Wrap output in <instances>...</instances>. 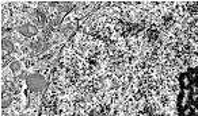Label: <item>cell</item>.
I'll list each match as a JSON object with an SVG mask.
<instances>
[{
    "mask_svg": "<svg viewBox=\"0 0 198 116\" xmlns=\"http://www.w3.org/2000/svg\"><path fill=\"white\" fill-rule=\"evenodd\" d=\"M27 85H29L30 89L39 92V90H42L45 88V80L39 74H33V76H30L27 78Z\"/></svg>",
    "mask_w": 198,
    "mask_h": 116,
    "instance_id": "1",
    "label": "cell"
},
{
    "mask_svg": "<svg viewBox=\"0 0 198 116\" xmlns=\"http://www.w3.org/2000/svg\"><path fill=\"white\" fill-rule=\"evenodd\" d=\"M3 49H6V50H8V52H11V50H12V43H11L8 39H4V41H3Z\"/></svg>",
    "mask_w": 198,
    "mask_h": 116,
    "instance_id": "4",
    "label": "cell"
},
{
    "mask_svg": "<svg viewBox=\"0 0 198 116\" xmlns=\"http://www.w3.org/2000/svg\"><path fill=\"white\" fill-rule=\"evenodd\" d=\"M19 69H20V66H19V64H18V62H15V64L11 65V70H12V72H18Z\"/></svg>",
    "mask_w": 198,
    "mask_h": 116,
    "instance_id": "5",
    "label": "cell"
},
{
    "mask_svg": "<svg viewBox=\"0 0 198 116\" xmlns=\"http://www.w3.org/2000/svg\"><path fill=\"white\" fill-rule=\"evenodd\" d=\"M19 31L26 37H33L37 32V29L34 26H31V24H23V26H20Z\"/></svg>",
    "mask_w": 198,
    "mask_h": 116,
    "instance_id": "2",
    "label": "cell"
},
{
    "mask_svg": "<svg viewBox=\"0 0 198 116\" xmlns=\"http://www.w3.org/2000/svg\"><path fill=\"white\" fill-rule=\"evenodd\" d=\"M31 46H33V49H34L35 52H44L45 49H46V45L42 43V41H37V42H34Z\"/></svg>",
    "mask_w": 198,
    "mask_h": 116,
    "instance_id": "3",
    "label": "cell"
}]
</instances>
